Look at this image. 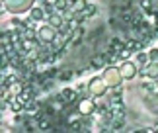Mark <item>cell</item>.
I'll use <instances>...</instances> for the list:
<instances>
[{
  "label": "cell",
  "mask_w": 158,
  "mask_h": 133,
  "mask_svg": "<svg viewBox=\"0 0 158 133\" xmlns=\"http://www.w3.org/2000/svg\"><path fill=\"white\" fill-rule=\"evenodd\" d=\"M45 18V10L39 8V6H33L31 8V20H43Z\"/></svg>",
  "instance_id": "obj_15"
},
{
  "label": "cell",
  "mask_w": 158,
  "mask_h": 133,
  "mask_svg": "<svg viewBox=\"0 0 158 133\" xmlns=\"http://www.w3.org/2000/svg\"><path fill=\"white\" fill-rule=\"evenodd\" d=\"M106 80H104V76H96V78H92L90 80V84H88V90L92 92L94 96H102L106 92Z\"/></svg>",
  "instance_id": "obj_1"
},
{
  "label": "cell",
  "mask_w": 158,
  "mask_h": 133,
  "mask_svg": "<svg viewBox=\"0 0 158 133\" xmlns=\"http://www.w3.org/2000/svg\"><path fill=\"white\" fill-rule=\"evenodd\" d=\"M121 86H115V90H113V94H111V104H117V102H121Z\"/></svg>",
  "instance_id": "obj_19"
},
{
  "label": "cell",
  "mask_w": 158,
  "mask_h": 133,
  "mask_svg": "<svg viewBox=\"0 0 158 133\" xmlns=\"http://www.w3.org/2000/svg\"><path fill=\"white\" fill-rule=\"evenodd\" d=\"M72 75H74L72 71H66V72H63V75H60V80H69V78H72Z\"/></svg>",
  "instance_id": "obj_23"
},
{
  "label": "cell",
  "mask_w": 158,
  "mask_h": 133,
  "mask_svg": "<svg viewBox=\"0 0 158 133\" xmlns=\"http://www.w3.org/2000/svg\"><path fill=\"white\" fill-rule=\"evenodd\" d=\"M111 122H125V108L121 102L111 104V108H109V123Z\"/></svg>",
  "instance_id": "obj_2"
},
{
  "label": "cell",
  "mask_w": 158,
  "mask_h": 133,
  "mask_svg": "<svg viewBox=\"0 0 158 133\" xmlns=\"http://www.w3.org/2000/svg\"><path fill=\"white\" fill-rule=\"evenodd\" d=\"M69 129L70 131H86V123H84V119H70Z\"/></svg>",
  "instance_id": "obj_11"
},
{
  "label": "cell",
  "mask_w": 158,
  "mask_h": 133,
  "mask_svg": "<svg viewBox=\"0 0 158 133\" xmlns=\"http://www.w3.org/2000/svg\"><path fill=\"white\" fill-rule=\"evenodd\" d=\"M39 131H51V122L49 118H39Z\"/></svg>",
  "instance_id": "obj_16"
},
{
  "label": "cell",
  "mask_w": 158,
  "mask_h": 133,
  "mask_svg": "<svg viewBox=\"0 0 158 133\" xmlns=\"http://www.w3.org/2000/svg\"><path fill=\"white\" fill-rule=\"evenodd\" d=\"M119 72H121V76H123V78H133V76L137 75V65L125 59L123 65L119 66Z\"/></svg>",
  "instance_id": "obj_7"
},
{
  "label": "cell",
  "mask_w": 158,
  "mask_h": 133,
  "mask_svg": "<svg viewBox=\"0 0 158 133\" xmlns=\"http://www.w3.org/2000/svg\"><path fill=\"white\" fill-rule=\"evenodd\" d=\"M55 35H57V32H55L53 26H43V28H39V32H37V39L41 43H53Z\"/></svg>",
  "instance_id": "obj_4"
},
{
  "label": "cell",
  "mask_w": 158,
  "mask_h": 133,
  "mask_svg": "<svg viewBox=\"0 0 158 133\" xmlns=\"http://www.w3.org/2000/svg\"><path fill=\"white\" fill-rule=\"evenodd\" d=\"M148 59H150V57H148L144 51H139V55H137V63H147Z\"/></svg>",
  "instance_id": "obj_20"
},
{
  "label": "cell",
  "mask_w": 158,
  "mask_h": 133,
  "mask_svg": "<svg viewBox=\"0 0 158 133\" xmlns=\"http://www.w3.org/2000/svg\"><path fill=\"white\" fill-rule=\"evenodd\" d=\"M131 53H133V51L129 49V47H125V49L119 53V59H129V57H131Z\"/></svg>",
  "instance_id": "obj_21"
},
{
  "label": "cell",
  "mask_w": 158,
  "mask_h": 133,
  "mask_svg": "<svg viewBox=\"0 0 158 133\" xmlns=\"http://www.w3.org/2000/svg\"><path fill=\"white\" fill-rule=\"evenodd\" d=\"M86 4H88V2H84V0H74V2H72V6H70V10H72V12H82L84 8H86Z\"/></svg>",
  "instance_id": "obj_17"
},
{
  "label": "cell",
  "mask_w": 158,
  "mask_h": 133,
  "mask_svg": "<svg viewBox=\"0 0 158 133\" xmlns=\"http://www.w3.org/2000/svg\"><path fill=\"white\" fill-rule=\"evenodd\" d=\"M78 112L82 114V116H92L96 112V102L94 100H88V98H82L78 102Z\"/></svg>",
  "instance_id": "obj_6"
},
{
  "label": "cell",
  "mask_w": 158,
  "mask_h": 133,
  "mask_svg": "<svg viewBox=\"0 0 158 133\" xmlns=\"http://www.w3.org/2000/svg\"><path fill=\"white\" fill-rule=\"evenodd\" d=\"M82 35H84V28H76L74 32L70 33V43L72 45H76V43H80V39H82Z\"/></svg>",
  "instance_id": "obj_14"
},
{
  "label": "cell",
  "mask_w": 158,
  "mask_h": 133,
  "mask_svg": "<svg viewBox=\"0 0 158 133\" xmlns=\"http://www.w3.org/2000/svg\"><path fill=\"white\" fill-rule=\"evenodd\" d=\"M47 22H49V26H53L55 29H60V28L64 26V24H63V18H60L59 14H51V16H49V20H47Z\"/></svg>",
  "instance_id": "obj_13"
},
{
  "label": "cell",
  "mask_w": 158,
  "mask_h": 133,
  "mask_svg": "<svg viewBox=\"0 0 158 133\" xmlns=\"http://www.w3.org/2000/svg\"><path fill=\"white\" fill-rule=\"evenodd\" d=\"M80 14H82V18H90V16H94V14H96V6H94V4H86V8H84Z\"/></svg>",
  "instance_id": "obj_18"
},
{
  "label": "cell",
  "mask_w": 158,
  "mask_h": 133,
  "mask_svg": "<svg viewBox=\"0 0 158 133\" xmlns=\"http://www.w3.org/2000/svg\"><path fill=\"white\" fill-rule=\"evenodd\" d=\"M139 75L143 78H147V76L148 78H158V61H148L141 71H139Z\"/></svg>",
  "instance_id": "obj_5"
},
{
  "label": "cell",
  "mask_w": 158,
  "mask_h": 133,
  "mask_svg": "<svg viewBox=\"0 0 158 133\" xmlns=\"http://www.w3.org/2000/svg\"><path fill=\"white\" fill-rule=\"evenodd\" d=\"M125 47H127V45H125V41H123V39H119V37H113L111 41H109V49H111L113 53H117V55L125 49Z\"/></svg>",
  "instance_id": "obj_10"
},
{
  "label": "cell",
  "mask_w": 158,
  "mask_h": 133,
  "mask_svg": "<svg viewBox=\"0 0 158 133\" xmlns=\"http://www.w3.org/2000/svg\"><path fill=\"white\" fill-rule=\"evenodd\" d=\"M29 2H31V0H6L8 8L14 10V12H20L23 8H29Z\"/></svg>",
  "instance_id": "obj_9"
},
{
  "label": "cell",
  "mask_w": 158,
  "mask_h": 133,
  "mask_svg": "<svg viewBox=\"0 0 158 133\" xmlns=\"http://www.w3.org/2000/svg\"><path fill=\"white\" fill-rule=\"evenodd\" d=\"M107 63H109V61H107L106 55H96V57L92 59V69H104Z\"/></svg>",
  "instance_id": "obj_12"
},
{
  "label": "cell",
  "mask_w": 158,
  "mask_h": 133,
  "mask_svg": "<svg viewBox=\"0 0 158 133\" xmlns=\"http://www.w3.org/2000/svg\"><path fill=\"white\" fill-rule=\"evenodd\" d=\"M59 96L64 100V104L69 106V104H74V102H76V98H78V92H76V90H72V88H63Z\"/></svg>",
  "instance_id": "obj_8"
},
{
  "label": "cell",
  "mask_w": 158,
  "mask_h": 133,
  "mask_svg": "<svg viewBox=\"0 0 158 133\" xmlns=\"http://www.w3.org/2000/svg\"><path fill=\"white\" fill-rule=\"evenodd\" d=\"M148 57H150V61H158V49H150Z\"/></svg>",
  "instance_id": "obj_22"
},
{
  "label": "cell",
  "mask_w": 158,
  "mask_h": 133,
  "mask_svg": "<svg viewBox=\"0 0 158 133\" xmlns=\"http://www.w3.org/2000/svg\"><path fill=\"white\" fill-rule=\"evenodd\" d=\"M47 2H57V0H47Z\"/></svg>",
  "instance_id": "obj_24"
},
{
  "label": "cell",
  "mask_w": 158,
  "mask_h": 133,
  "mask_svg": "<svg viewBox=\"0 0 158 133\" xmlns=\"http://www.w3.org/2000/svg\"><path fill=\"white\" fill-rule=\"evenodd\" d=\"M121 78H123V76H121V72L117 69H107L104 72V80H106L107 86H113V88L119 86V84H121Z\"/></svg>",
  "instance_id": "obj_3"
}]
</instances>
